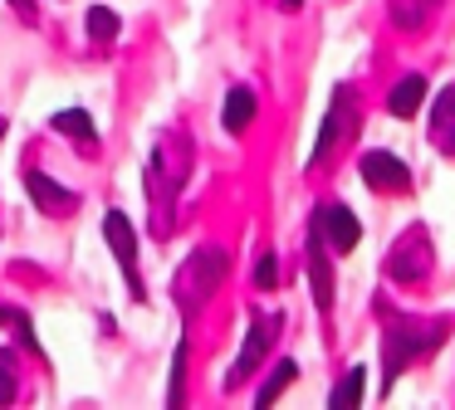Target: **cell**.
<instances>
[{
    "mask_svg": "<svg viewBox=\"0 0 455 410\" xmlns=\"http://www.w3.org/2000/svg\"><path fill=\"white\" fill-rule=\"evenodd\" d=\"M226 273H230V254L220 249V244H201L196 254H187V264H181L177 279H172V298H177V308L187 312V318H196V312L211 303V293L220 288Z\"/></svg>",
    "mask_w": 455,
    "mask_h": 410,
    "instance_id": "cell-1",
    "label": "cell"
},
{
    "mask_svg": "<svg viewBox=\"0 0 455 410\" xmlns=\"http://www.w3.org/2000/svg\"><path fill=\"white\" fill-rule=\"evenodd\" d=\"M382 318H387V332H382V390H392V381L406 371V361H416V357H426L431 347H441V337H445V322H431V327H416L411 318H396L392 308H382Z\"/></svg>",
    "mask_w": 455,
    "mask_h": 410,
    "instance_id": "cell-2",
    "label": "cell"
},
{
    "mask_svg": "<svg viewBox=\"0 0 455 410\" xmlns=\"http://www.w3.org/2000/svg\"><path fill=\"white\" fill-rule=\"evenodd\" d=\"M353 132H357V98H353V88L343 83L333 93V107H328L323 127H318V142H314V152H308V166L328 162V156H333V146H343Z\"/></svg>",
    "mask_w": 455,
    "mask_h": 410,
    "instance_id": "cell-3",
    "label": "cell"
},
{
    "mask_svg": "<svg viewBox=\"0 0 455 410\" xmlns=\"http://www.w3.org/2000/svg\"><path fill=\"white\" fill-rule=\"evenodd\" d=\"M103 240H108L113 254H118V269H123V279H128V298L148 303V288H142V279H138V230H132V220L123 210L103 215Z\"/></svg>",
    "mask_w": 455,
    "mask_h": 410,
    "instance_id": "cell-4",
    "label": "cell"
},
{
    "mask_svg": "<svg viewBox=\"0 0 455 410\" xmlns=\"http://www.w3.org/2000/svg\"><path fill=\"white\" fill-rule=\"evenodd\" d=\"M148 191H152V205H157V225L152 230L157 234H167L172 230V195L181 191V162H172V146L162 142L157 152H152V162H148Z\"/></svg>",
    "mask_w": 455,
    "mask_h": 410,
    "instance_id": "cell-5",
    "label": "cell"
},
{
    "mask_svg": "<svg viewBox=\"0 0 455 410\" xmlns=\"http://www.w3.org/2000/svg\"><path fill=\"white\" fill-rule=\"evenodd\" d=\"M275 327H279V318L275 312H265V318H250V332H245V342H240V357H235V367H230V376H226V386L235 390V386H245L250 376H255V367L265 361V351L275 347Z\"/></svg>",
    "mask_w": 455,
    "mask_h": 410,
    "instance_id": "cell-6",
    "label": "cell"
},
{
    "mask_svg": "<svg viewBox=\"0 0 455 410\" xmlns=\"http://www.w3.org/2000/svg\"><path fill=\"white\" fill-rule=\"evenodd\" d=\"M387 273L396 283H421L431 273V240H426V230H406L396 240L392 259H387Z\"/></svg>",
    "mask_w": 455,
    "mask_h": 410,
    "instance_id": "cell-7",
    "label": "cell"
},
{
    "mask_svg": "<svg viewBox=\"0 0 455 410\" xmlns=\"http://www.w3.org/2000/svg\"><path fill=\"white\" fill-rule=\"evenodd\" d=\"M357 171H363V181L372 185V191H382V195H396V191L411 185L406 162H402V156H392V152H363V156H357Z\"/></svg>",
    "mask_w": 455,
    "mask_h": 410,
    "instance_id": "cell-8",
    "label": "cell"
},
{
    "mask_svg": "<svg viewBox=\"0 0 455 410\" xmlns=\"http://www.w3.org/2000/svg\"><path fill=\"white\" fill-rule=\"evenodd\" d=\"M314 220H318V230H323V240L333 254H353L357 240H363V225H357V215L347 210V205H318Z\"/></svg>",
    "mask_w": 455,
    "mask_h": 410,
    "instance_id": "cell-9",
    "label": "cell"
},
{
    "mask_svg": "<svg viewBox=\"0 0 455 410\" xmlns=\"http://www.w3.org/2000/svg\"><path fill=\"white\" fill-rule=\"evenodd\" d=\"M308 283H314V308L328 318L333 312V269H328V240L318 220L308 225Z\"/></svg>",
    "mask_w": 455,
    "mask_h": 410,
    "instance_id": "cell-10",
    "label": "cell"
},
{
    "mask_svg": "<svg viewBox=\"0 0 455 410\" xmlns=\"http://www.w3.org/2000/svg\"><path fill=\"white\" fill-rule=\"evenodd\" d=\"M25 191H30V201L40 205L44 215H54V210H74V205H79V195L64 191L60 181H50V176H44L40 166H30V171H25Z\"/></svg>",
    "mask_w": 455,
    "mask_h": 410,
    "instance_id": "cell-11",
    "label": "cell"
},
{
    "mask_svg": "<svg viewBox=\"0 0 455 410\" xmlns=\"http://www.w3.org/2000/svg\"><path fill=\"white\" fill-rule=\"evenodd\" d=\"M255 113H259V98L250 93L245 83H240V88H230L226 103H220V127H226L230 137H240L250 122H255Z\"/></svg>",
    "mask_w": 455,
    "mask_h": 410,
    "instance_id": "cell-12",
    "label": "cell"
},
{
    "mask_svg": "<svg viewBox=\"0 0 455 410\" xmlns=\"http://www.w3.org/2000/svg\"><path fill=\"white\" fill-rule=\"evenodd\" d=\"M426 107V78L421 74H406L402 83L387 93V113L392 117H416Z\"/></svg>",
    "mask_w": 455,
    "mask_h": 410,
    "instance_id": "cell-13",
    "label": "cell"
},
{
    "mask_svg": "<svg viewBox=\"0 0 455 410\" xmlns=\"http://www.w3.org/2000/svg\"><path fill=\"white\" fill-rule=\"evenodd\" d=\"M435 5H441V0H387V20H392V29H402V35H416V29L435 15Z\"/></svg>",
    "mask_w": 455,
    "mask_h": 410,
    "instance_id": "cell-14",
    "label": "cell"
},
{
    "mask_svg": "<svg viewBox=\"0 0 455 410\" xmlns=\"http://www.w3.org/2000/svg\"><path fill=\"white\" fill-rule=\"evenodd\" d=\"M50 127H54V132H64V137H74V142H79L84 152H89L93 137H99V132H93V117L84 113V107H64V113H54V117H50Z\"/></svg>",
    "mask_w": 455,
    "mask_h": 410,
    "instance_id": "cell-15",
    "label": "cell"
},
{
    "mask_svg": "<svg viewBox=\"0 0 455 410\" xmlns=\"http://www.w3.org/2000/svg\"><path fill=\"white\" fill-rule=\"evenodd\" d=\"M363 390H367V367H353L333 390H328V410H353V406H363Z\"/></svg>",
    "mask_w": 455,
    "mask_h": 410,
    "instance_id": "cell-16",
    "label": "cell"
},
{
    "mask_svg": "<svg viewBox=\"0 0 455 410\" xmlns=\"http://www.w3.org/2000/svg\"><path fill=\"white\" fill-rule=\"evenodd\" d=\"M294 376H299V361H289V357H284V361H275V371H269V381L255 390V406H259V410H265V406H275V400L284 396L289 386H294Z\"/></svg>",
    "mask_w": 455,
    "mask_h": 410,
    "instance_id": "cell-17",
    "label": "cell"
},
{
    "mask_svg": "<svg viewBox=\"0 0 455 410\" xmlns=\"http://www.w3.org/2000/svg\"><path fill=\"white\" fill-rule=\"evenodd\" d=\"M445 127H455V83H445L431 103V132H445Z\"/></svg>",
    "mask_w": 455,
    "mask_h": 410,
    "instance_id": "cell-18",
    "label": "cell"
},
{
    "mask_svg": "<svg viewBox=\"0 0 455 410\" xmlns=\"http://www.w3.org/2000/svg\"><path fill=\"white\" fill-rule=\"evenodd\" d=\"M181 386H187V342L172 351V386H167V406H172V410L181 406Z\"/></svg>",
    "mask_w": 455,
    "mask_h": 410,
    "instance_id": "cell-19",
    "label": "cell"
},
{
    "mask_svg": "<svg viewBox=\"0 0 455 410\" xmlns=\"http://www.w3.org/2000/svg\"><path fill=\"white\" fill-rule=\"evenodd\" d=\"M89 39H118V15L103 5L89 10Z\"/></svg>",
    "mask_w": 455,
    "mask_h": 410,
    "instance_id": "cell-20",
    "label": "cell"
},
{
    "mask_svg": "<svg viewBox=\"0 0 455 410\" xmlns=\"http://www.w3.org/2000/svg\"><path fill=\"white\" fill-rule=\"evenodd\" d=\"M0 322H11V327H15V337H20L30 351H40V342H35V327H30V318H25V312H15V308H0Z\"/></svg>",
    "mask_w": 455,
    "mask_h": 410,
    "instance_id": "cell-21",
    "label": "cell"
},
{
    "mask_svg": "<svg viewBox=\"0 0 455 410\" xmlns=\"http://www.w3.org/2000/svg\"><path fill=\"white\" fill-rule=\"evenodd\" d=\"M275 283H279V264H275V254H259V259H255V288H275Z\"/></svg>",
    "mask_w": 455,
    "mask_h": 410,
    "instance_id": "cell-22",
    "label": "cell"
},
{
    "mask_svg": "<svg viewBox=\"0 0 455 410\" xmlns=\"http://www.w3.org/2000/svg\"><path fill=\"white\" fill-rule=\"evenodd\" d=\"M15 400V371H11V361L0 357V406H11Z\"/></svg>",
    "mask_w": 455,
    "mask_h": 410,
    "instance_id": "cell-23",
    "label": "cell"
},
{
    "mask_svg": "<svg viewBox=\"0 0 455 410\" xmlns=\"http://www.w3.org/2000/svg\"><path fill=\"white\" fill-rule=\"evenodd\" d=\"M11 10L25 20V25H35V20H40V5H35V0H11Z\"/></svg>",
    "mask_w": 455,
    "mask_h": 410,
    "instance_id": "cell-24",
    "label": "cell"
},
{
    "mask_svg": "<svg viewBox=\"0 0 455 410\" xmlns=\"http://www.w3.org/2000/svg\"><path fill=\"white\" fill-rule=\"evenodd\" d=\"M299 5H304V0H279V10H289V15H294Z\"/></svg>",
    "mask_w": 455,
    "mask_h": 410,
    "instance_id": "cell-25",
    "label": "cell"
}]
</instances>
